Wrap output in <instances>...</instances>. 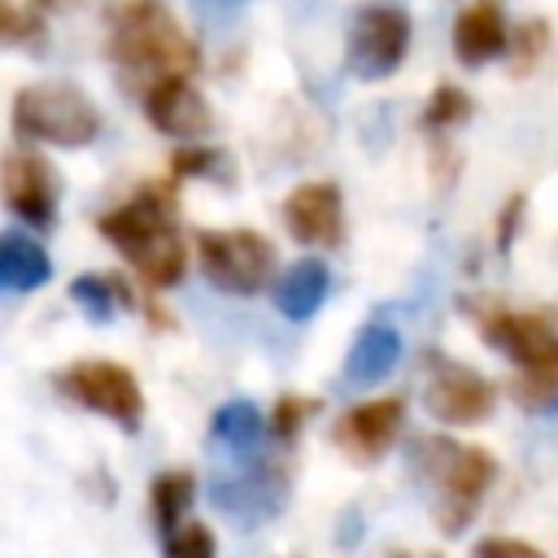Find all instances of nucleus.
I'll return each instance as SVG.
<instances>
[{
	"label": "nucleus",
	"instance_id": "nucleus-1",
	"mask_svg": "<svg viewBox=\"0 0 558 558\" xmlns=\"http://www.w3.org/2000/svg\"><path fill=\"white\" fill-rule=\"evenodd\" d=\"M100 235L144 275V283L153 288H170L183 279L187 270V253H183V240L170 222V205L157 187L140 192L135 201L109 209L100 222Z\"/></svg>",
	"mask_w": 558,
	"mask_h": 558
},
{
	"label": "nucleus",
	"instance_id": "nucleus-2",
	"mask_svg": "<svg viewBox=\"0 0 558 558\" xmlns=\"http://www.w3.org/2000/svg\"><path fill=\"white\" fill-rule=\"evenodd\" d=\"M480 336L488 344H497L519 366L510 397L523 410H554L558 405V327L545 314L488 310V314H480Z\"/></svg>",
	"mask_w": 558,
	"mask_h": 558
},
{
	"label": "nucleus",
	"instance_id": "nucleus-3",
	"mask_svg": "<svg viewBox=\"0 0 558 558\" xmlns=\"http://www.w3.org/2000/svg\"><path fill=\"white\" fill-rule=\"evenodd\" d=\"M109 52H113V61L126 74H144L153 83H161V78H187L196 70V61H201L196 57V44L183 35V26L157 0H131L118 13Z\"/></svg>",
	"mask_w": 558,
	"mask_h": 558
},
{
	"label": "nucleus",
	"instance_id": "nucleus-4",
	"mask_svg": "<svg viewBox=\"0 0 558 558\" xmlns=\"http://www.w3.org/2000/svg\"><path fill=\"white\" fill-rule=\"evenodd\" d=\"M13 126L26 140L61 144V148H83L100 131L96 105L74 87V83H35L22 87L13 100Z\"/></svg>",
	"mask_w": 558,
	"mask_h": 558
},
{
	"label": "nucleus",
	"instance_id": "nucleus-5",
	"mask_svg": "<svg viewBox=\"0 0 558 558\" xmlns=\"http://www.w3.org/2000/svg\"><path fill=\"white\" fill-rule=\"evenodd\" d=\"M201 270L214 288L235 292V296H253L266 288V279L275 275V248L262 231L235 227V231H201Z\"/></svg>",
	"mask_w": 558,
	"mask_h": 558
},
{
	"label": "nucleus",
	"instance_id": "nucleus-6",
	"mask_svg": "<svg viewBox=\"0 0 558 558\" xmlns=\"http://www.w3.org/2000/svg\"><path fill=\"white\" fill-rule=\"evenodd\" d=\"M61 392L74 397L78 405L113 418L122 432H135L140 418H144V392L135 384V375L122 366V362H105V357H87V362H74L57 375Z\"/></svg>",
	"mask_w": 558,
	"mask_h": 558
},
{
	"label": "nucleus",
	"instance_id": "nucleus-7",
	"mask_svg": "<svg viewBox=\"0 0 558 558\" xmlns=\"http://www.w3.org/2000/svg\"><path fill=\"white\" fill-rule=\"evenodd\" d=\"M410 48V17L401 9H388V4H366L353 13V26H349V48H344V61L357 78H384L401 65Z\"/></svg>",
	"mask_w": 558,
	"mask_h": 558
},
{
	"label": "nucleus",
	"instance_id": "nucleus-8",
	"mask_svg": "<svg viewBox=\"0 0 558 558\" xmlns=\"http://www.w3.org/2000/svg\"><path fill=\"white\" fill-rule=\"evenodd\" d=\"M493 475H497V466L480 445H466V449L449 453L445 475H440V506H436V519H440L445 536H458L471 523V514L480 510Z\"/></svg>",
	"mask_w": 558,
	"mask_h": 558
},
{
	"label": "nucleus",
	"instance_id": "nucleus-9",
	"mask_svg": "<svg viewBox=\"0 0 558 558\" xmlns=\"http://www.w3.org/2000/svg\"><path fill=\"white\" fill-rule=\"evenodd\" d=\"M427 410L449 423V427H471L480 418H488L493 410V384L462 366V362H445L436 357L432 362V375H427Z\"/></svg>",
	"mask_w": 558,
	"mask_h": 558
},
{
	"label": "nucleus",
	"instance_id": "nucleus-10",
	"mask_svg": "<svg viewBox=\"0 0 558 558\" xmlns=\"http://www.w3.org/2000/svg\"><path fill=\"white\" fill-rule=\"evenodd\" d=\"M401 423H405V405H401V397H375V401L349 410V414L336 423L331 436H336V445H340L353 462L366 466V462H375L379 453L392 449Z\"/></svg>",
	"mask_w": 558,
	"mask_h": 558
},
{
	"label": "nucleus",
	"instance_id": "nucleus-11",
	"mask_svg": "<svg viewBox=\"0 0 558 558\" xmlns=\"http://www.w3.org/2000/svg\"><path fill=\"white\" fill-rule=\"evenodd\" d=\"M283 222L301 244H340L344 231V205H340V187L336 183H301L288 201H283Z\"/></svg>",
	"mask_w": 558,
	"mask_h": 558
},
{
	"label": "nucleus",
	"instance_id": "nucleus-12",
	"mask_svg": "<svg viewBox=\"0 0 558 558\" xmlns=\"http://www.w3.org/2000/svg\"><path fill=\"white\" fill-rule=\"evenodd\" d=\"M4 201L17 218L48 227L52 209H57V179L52 166L35 153H9L4 157Z\"/></svg>",
	"mask_w": 558,
	"mask_h": 558
},
{
	"label": "nucleus",
	"instance_id": "nucleus-13",
	"mask_svg": "<svg viewBox=\"0 0 558 558\" xmlns=\"http://www.w3.org/2000/svg\"><path fill=\"white\" fill-rule=\"evenodd\" d=\"M144 109H148V122L161 135L201 140L209 131V105L201 100V92L187 78H161V83H153L144 92Z\"/></svg>",
	"mask_w": 558,
	"mask_h": 558
},
{
	"label": "nucleus",
	"instance_id": "nucleus-14",
	"mask_svg": "<svg viewBox=\"0 0 558 558\" xmlns=\"http://www.w3.org/2000/svg\"><path fill=\"white\" fill-rule=\"evenodd\" d=\"M214 501L227 514H235L244 523H257V519H266V514H275L283 506V480L275 471H266V466L248 471V475H231V480L214 484Z\"/></svg>",
	"mask_w": 558,
	"mask_h": 558
},
{
	"label": "nucleus",
	"instance_id": "nucleus-15",
	"mask_svg": "<svg viewBox=\"0 0 558 558\" xmlns=\"http://www.w3.org/2000/svg\"><path fill=\"white\" fill-rule=\"evenodd\" d=\"M506 39H510L506 35V17L488 0L462 9V17L453 22V52H458L462 65H484V61L501 57L506 52Z\"/></svg>",
	"mask_w": 558,
	"mask_h": 558
},
{
	"label": "nucleus",
	"instance_id": "nucleus-16",
	"mask_svg": "<svg viewBox=\"0 0 558 558\" xmlns=\"http://www.w3.org/2000/svg\"><path fill=\"white\" fill-rule=\"evenodd\" d=\"M397 357H401V336H397V327H388V323H366V327L353 336V344H349L344 375H349L353 384H379V379L397 366Z\"/></svg>",
	"mask_w": 558,
	"mask_h": 558
},
{
	"label": "nucleus",
	"instance_id": "nucleus-17",
	"mask_svg": "<svg viewBox=\"0 0 558 558\" xmlns=\"http://www.w3.org/2000/svg\"><path fill=\"white\" fill-rule=\"evenodd\" d=\"M327 288H331L327 266H323L318 257H301V262H292V266L279 275V283H275V305H279L283 318H296V323H301V318H310V314L323 305Z\"/></svg>",
	"mask_w": 558,
	"mask_h": 558
},
{
	"label": "nucleus",
	"instance_id": "nucleus-18",
	"mask_svg": "<svg viewBox=\"0 0 558 558\" xmlns=\"http://www.w3.org/2000/svg\"><path fill=\"white\" fill-rule=\"evenodd\" d=\"M48 275H52V262L31 235H22V231H4L0 235V283L9 292L44 288Z\"/></svg>",
	"mask_w": 558,
	"mask_h": 558
},
{
	"label": "nucleus",
	"instance_id": "nucleus-19",
	"mask_svg": "<svg viewBox=\"0 0 558 558\" xmlns=\"http://www.w3.org/2000/svg\"><path fill=\"white\" fill-rule=\"evenodd\" d=\"M209 432H214V440H218V445H227L231 453L248 458V453H257L266 423H262V414H257V405H253V401H227V405L214 414Z\"/></svg>",
	"mask_w": 558,
	"mask_h": 558
},
{
	"label": "nucleus",
	"instance_id": "nucleus-20",
	"mask_svg": "<svg viewBox=\"0 0 558 558\" xmlns=\"http://www.w3.org/2000/svg\"><path fill=\"white\" fill-rule=\"evenodd\" d=\"M196 497V480L192 471H161L153 480V514H157V527L170 536L174 527H183V514Z\"/></svg>",
	"mask_w": 558,
	"mask_h": 558
},
{
	"label": "nucleus",
	"instance_id": "nucleus-21",
	"mask_svg": "<svg viewBox=\"0 0 558 558\" xmlns=\"http://www.w3.org/2000/svg\"><path fill=\"white\" fill-rule=\"evenodd\" d=\"M466 118H471V96L462 87H453V83H440L432 92V100H427V113H423V122L432 131H449V126H458Z\"/></svg>",
	"mask_w": 558,
	"mask_h": 558
},
{
	"label": "nucleus",
	"instance_id": "nucleus-22",
	"mask_svg": "<svg viewBox=\"0 0 558 558\" xmlns=\"http://www.w3.org/2000/svg\"><path fill=\"white\" fill-rule=\"evenodd\" d=\"M113 292H118V279L113 275H78L74 279V288H70V296L92 314V318H109L113 314Z\"/></svg>",
	"mask_w": 558,
	"mask_h": 558
},
{
	"label": "nucleus",
	"instance_id": "nucleus-23",
	"mask_svg": "<svg viewBox=\"0 0 558 558\" xmlns=\"http://www.w3.org/2000/svg\"><path fill=\"white\" fill-rule=\"evenodd\" d=\"M214 532L205 523H183L166 536V558H214Z\"/></svg>",
	"mask_w": 558,
	"mask_h": 558
},
{
	"label": "nucleus",
	"instance_id": "nucleus-24",
	"mask_svg": "<svg viewBox=\"0 0 558 558\" xmlns=\"http://www.w3.org/2000/svg\"><path fill=\"white\" fill-rule=\"evenodd\" d=\"M545 48H549V26L536 22V17L523 22V26H519V39H514V52H519V57H514V74H527V70L545 57Z\"/></svg>",
	"mask_w": 558,
	"mask_h": 558
},
{
	"label": "nucleus",
	"instance_id": "nucleus-25",
	"mask_svg": "<svg viewBox=\"0 0 558 558\" xmlns=\"http://www.w3.org/2000/svg\"><path fill=\"white\" fill-rule=\"evenodd\" d=\"M318 410V401H310V397H279V405H275V418H270V427H275V436H296L301 432V423L310 418Z\"/></svg>",
	"mask_w": 558,
	"mask_h": 558
},
{
	"label": "nucleus",
	"instance_id": "nucleus-26",
	"mask_svg": "<svg viewBox=\"0 0 558 558\" xmlns=\"http://www.w3.org/2000/svg\"><path fill=\"white\" fill-rule=\"evenodd\" d=\"M0 13H4V17H0V35H4V44H35V39L44 35L39 22H35L31 13H22L13 0H4Z\"/></svg>",
	"mask_w": 558,
	"mask_h": 558
},
{
	"label": "nucleus",
	"instance_id": "nucleus-27",
	"mask_svg": "<svg viewBox=\"0 0 558 558\" xmlns=\"http://www.w3.org/2000/svg\"><path fill=\"white\" fill-rule=\"evenodd\" d=\"M471 554L475 558H545V549H536L519 536H484V541H475Z\"/></svg>",
	"mask_w": 558,
	"mask_h": 558
},
{
	"label": "nucleus",
	"instance_id": "nucleus-28",
	"mask_svg": "<svg viewBox=\"0 0 558 558\" xmlns=\"http://www.w3.org/2000/svg\"><path fill=\"white\" fill-rule=\"evenodd\" d=\"M218 166V153H205V148H187V153H174L170 170L174 174H209Z\"/></svg>",
	"mask_w": 558,
	"mask_h": 558
},
{
	"label": "nucleus",
	"instance_id": "nucleus-29",
	"mask_svg": "<svg viewBox=\"0 0 558 558\" xmlns=\"http://www.w3.org/2000/svg\"><path fill=\"white\" fill-rule=\"evenodd\" d=\"M248 0H192V9L205 17V22H222V17H231L235 9H244Z\"/></svg>",
	"mask_w": 558,
	"mask_h": 558
},
{
	"label": "nucleus",
	"instance_id": "nucleus-30",
	"mask_svg": "<svg viewBox=\"0 0 558 558\" xmlns=\"http://www.w3.org/2000/svg\"><path fill=\"white\" fill-rule=\"evenodd\" d=\"M39 4H48V9H61V4H74V0H39Z\"/></svg>",
	"mask_w": 558,
	"mask_h": 558
}]
</instances>
